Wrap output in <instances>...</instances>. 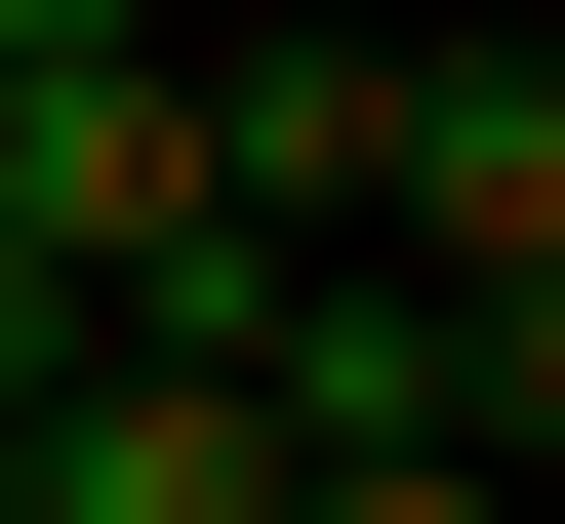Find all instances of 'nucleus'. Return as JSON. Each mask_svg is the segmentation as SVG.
Instances as JSON below:
<instances>
[{"label": "nucleus", "instance_id": "nucleus-1", "mask_svg": "<svg viewBox=\"0 0 565 524\" xmlns=\"http://www.w3.org/2000/svg\"><path fill=\"white\" fill-rule=\"evenodd\" d=\"M0 243L82 282V323H202L243 202H202V41H82V82H0Z\"/></svg>", "mask_w": 565, "mask_h": 524}, {"label": "nucleus", "instance_id": "nucleus-2", "mask_svg": "<svg viewBox=\"0 0 565 524\" xmlns=\"http://www.w3.org/2000/svg\"><path fill=\"white\" fill-rule=\"evenodd\" d=\"M364 243L404 282H565V41H404L364 82Z\"/></svg>", "mask_w": 565, "mask_h": 524}, {"label": "nucleus", "instance_id": "nucleus-3", "mask_svg": "<svg viewBox=\"0 0 565 524\" xmlns=\"http://www.w3.org/2000/svg\"><path fill=\"white\" fill-rule=\"evenodd\" d=\"M0 524H282V443L202 404V363H121V323H82L41 404H0Z\"/></svg>", "mask_w": 565, "mask_h": 524}, {"label": "nucleus", "instance_id": "nucleus-4", "mask_svg": "<svg viewBox=\"0 0 565 524\" xmlns=\"http://www.w3.org/2000/svg\"><path fill=\"white\" fill-rule=\"evenodd\" d=\"M445 443H484V484H565V282H445Z\"/></svg>", "mask_w": 565, "mask_h": 524}, {"label": "nucleus", "instance_id": "nucleus-5", "mask_svg": "<svg viewBox=\"0 0 565 524\" xmlns=\"http://www.w3.org/2000/svg\"><path fill=\"white\" fill-rule=\"evenodd\" d=\"M282 524H525V484H484V443H323Z\"/></svg>", "mask_w": 565, "mask_h": 524}, {"label": "nucleus", "instance_id": "nucleus-6", "mask_svg": "<svg viewBox=\"0 0 565 524\" xmlns=\"http://www.w3.org/2000/svg\"><path fill=\"white\" fill-rule=\"evenodd\" d=\"M82 41H162V0H0V82H82Z\"/></svg>", "mask_w": 565, "mask_h": 524}, {"label": "nucleus", "instance_id": "nucleus-7", "mask_svg": "<svg viewBox=\"0 0 565 524\" xmlns=\"http://www.w3.org/2000/svg\"><path fill=\"white\" fill-rule=\"evenodd\" d=\"M41 363H82V282H41V243H0V404H41Z\"/></svg>", "mask_w": 565, "mask_h": 524}, {"label": "nucleus", "instance_id": "nucleus-8", "mask_svg": "<svg viewBox=\"0 0 565 524\" xmlns=\"http://www.w3.org/2000/svg\"><path fill=\"white\" fill-rule=\"evenodd\" d=\"M243 41H445V0H243Z\"/></svg>", "mask_w": 565, "mask_h": 524}]
</instances>
